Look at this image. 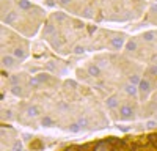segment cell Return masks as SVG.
Segmentation results:
<instances>
[{
  "instance_id": "cell-1",
  "label": "cell",
  "mask_w": 157,
  "mask_h": 151,
  "mask_svg": "<svg viewBox=\"0 0 157 151\" xmlns=\"http://www.w3.org/2000/svg\"><path fill=\"white\" fill-rule=\"evenodd\" d=\"M41 38L57 54L80 55L91 50L120 52L129 36L123 32L99 27L83 19L68 14L66 11H52L41 30Z\"/></svg>"
},
{
  "instance_id": "cell-2",
  "label": "cell",
  "mask_w": 157,
  "mask_h": 151,
  "mask_svg": "<svg viewBox=\"0 0 157 151\" xmlns=\"http://www.w3.org/2000/svg\"><path fill=\"white\" fill-rule=\"evenodd\" d=\"M61 11L94 24H126L141 21L146 0H54Z\"/></svg>"
},
{
  "instance_id": "cell-3",
  "label": "cell",
  "mask_w": 157,
  "mask_h": 151,
  "mask_svg": "<svg viewBox=\"0 0 157 151\" xmlns=\"http://www.w3.org/2000/svg\"><path fill=\"white\" fill-rule=\"evenodd\" d=\"M47 16V11L32 0H2V24L27 40L44 27Z\"/></svg>"
},
{
  "instance_id": "cell-4",
  "label": "cell",
  "mask_w": 157,
  "mask_h": 151,
  "mask_svg": "<svg viewBox=\"0 0 157 151\" xmlns=\"http://www.w3.org/2000/svg\"><path fill=\"white\" fill-rule=\"evenodd\" d=\"M124 52L127 57H132L140 61H146L149 66L157 63V30H146L135 36H130Z\"/></svg>"
},
{
  "instance_id": "cell-5",
  "label": "cell",
  "mask_w": 157,
  "mask_h": 151,
  "mask_svg": "<svg viewBox=\"0 0 157 151\" xmlns=\"http://www.w3.org/2000/svg\"><path fill=\"white\" fill-rule=\"evenodd\" d=\"M2 55H13L22 63L30 55V43L17 32L2 25Z\"/></svg>"
},
{
  "instance_id": "cell-6",
  "label": "cell",
  "mask_w": 157,
  "mask_h": 151,
  "mask_svg": "<svg viewBox=\"0 0 157 151\" xmlns=\"http://www.w3.org/2000/svg\"><path fill=\"white\" fill-rule=\"evenodd\" d=\"M141 25H154V27H157V3H154L152 6L148 8L145 17H143L140 21Z\"/></svg>"
},
{
  "instance_id": "cell-7",
  "label": "cell",
  "mask_w": 157,
  "mask_h": 151,
  "mask_svg": "<svg viewBox=\"0 0 157 151\" xmlns=\"http://www.w3.org/2000/svg\"><path fill=\"white\" fill-rule=\"evenodd\" d=\"M21 65V61L16 60L13 55H2V66L6 68V69H11V68H17Z\"/></svg>"
},
{
  "instance_id": "cell-8",
  "label": "cell",
  "mask_w": 157,
  "mask_h": 151,
  "mask_svg": "<svg viewBox=\"0 0 157 151\" xmlns=\"http://www.w3.org/2000/svg\"><path fill=\"white\" fill-rule=\"evenodd\" d=\"M154 2H155V3H157V0H154Z\"/></svg>"
}]
</instances>
